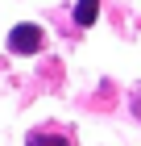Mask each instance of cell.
I'll return each mask as SVG.
<instances>
[{
  "label": "cell",
  "instance_id": "3957f363",
  "mask_svg": "<svg viewBox=\"0 0 141 146\" xmlns=\"http://www.w3.org/2000/svg\"><path fill=\"white\" fill-rule=\"evenodd\" d=\"M29 146H71V138H62V134H29Z\"/></svg>",
  "mask_w": 141,
  "mask_h": 146
},
{
  "label": "cell",
  "instance_id": "6da1fadb",
  "mask_svg": "<svg viewBox=\"0 0 141 146\" xmlns=\"http://www.w3.org/2000/svg\"><path fill=\"white\" fill-rule=\"evenodd\" d=\"M9 50H17V54H37L42 50V29L33 21H21L9 29Z\"/></svg>",
  "mask_w": 141,
  "mask_h": 146
},
{
  "label": "cell",
  "instance_id": "7a4b0ae2",
  "mask_svg": "<svg viewBox=\"0 0 141 146\" xmlns=\"http://www.w3.org/2000/svg\"><path fill=\"white\" fill-rule=\"evenodd\" d=\"M96 13H100V0H79V4H75V21L79 25H91Z\"/></svg>",
  "mask_w": 141,
  "mask_h": 146
}]
</instances>
